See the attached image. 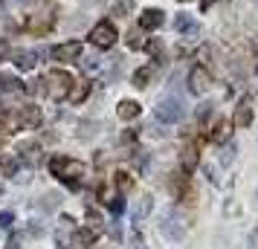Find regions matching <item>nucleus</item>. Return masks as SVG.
Masks as SVG:
<instances>
[{
	"instance_id": "20",
	"label": "nucleus",
	"mask_w": 258,
	"mask_h": 249,
	"mask_svg": "<svg viewBox=\"0 0 258 249\" xmlns=\"http://www.w3.org/2000/svg\"><path fill=\"white\" fill-rule=\"evenodd\" d=\"M87 93H90V81H76V90H70V102L79 105V102H84Z\"/></svg>"
},
{
	"instance_id": "7",
	"label": "nucleus",
	"mask_w": 258,
	"mask_h": 249,
	"mask_svg": "<svg viewBox=\"0 0 258 249\" xmlns=\"http://www.w3.org/2000/svg\"><path fill=\"white\" fill-rule=\"evenodd\" d=\"M212 84V72L203 67V64H195L191 70H188V90L195 96H203L206 90H209Z\"/></svg>"
},
{
	"instance_id": "11",
	"label": "nucleus",
	"mask_w": 258,
	"mask_h": 249,
	"mask_svg": "<svg viewBox=\"0 0 258 249\" xmlns=\"http://www.w3.org/2000/svg\"><path fill=\"white\" fill-rule=\"evenodd\" d=\"M79 55H82V41H67V44L52 47V58L55 61H76Z\"/></svg>"
},
{
	"instance_id": "6",
	"label": "nucleus",
	"mask_w": 258,
	"mask_h": 249,
	"mask_svg": "<svg viewBox=\"0 0 258 249\" xmlns=\"http://www.w3.org/2000/svg\"><path fill=\"white\" fill-rule=\"evenodd\" d=\"M116 38H119V32H116V26H113V21H99L90 29V44L99 49H110L116 44Z\"/></svg>"
},
{
	"instance_id": "29",
	"label": "nucleus",
	"mask_w": 258,
	"mask_h": 249,
	"mask_svg": "<svg viewBox=\"0 0 258 249\" xmlns=\"http://www.w3.org/2000/svg\"><path fill=\"white\" fill-rule=\"evenodd\" d=\"M44 209H58V194H49V197H44V203H41Z\"/></svg>"
},
{
	"instance_id": "3",
	"label": "nucleus",
	"mask_w": 258,
	"mask_h": 249,
	"mask_svg": "<svg viewBox=\"0 0 258 249\" xmlns=\"http://www.w3.org/2000/svg\"><path fill=\"white\" fill-rule=\"evenodd\" d=\"M41 84H44V93L52 99V102H64V99H70V90H73V75L67 70H49L44 78H41Z\"/></svg>"
},
{
	"instance_id": "14",
	"label": "nucleus",
	"mask_w": 258,
	"mask_h": 249,
	"mask_svg": "<svg viewBox=\"0 0 258 249\" xmlns=\"http://www.w3.org/2000/svg\"><path fill=\"white\" fill-rule=\"evenodd\" d=\"M41 55H44V49H38V52H32V49L24 52V49H21V52H15V55H12V61H15V67H18V70H32V67L38 64L35 58H41Z\"/></svg>"
},
{
	"instance_id": "25",
	"label": "nucleus",
	"mask_w": 258,
	"mask_h": 249,
	"mask_svg": "<svg viewBox=\"0 0 258 249\" xmlns=\"http://www.w3.org/2000/svg\"><path fill=\"white\" fill-rule=\"evenodd\" d=\"M128 47L131 49H145V47H148V41L140 38V32H131V35H128Z\"/></svg>"
},
{
	"instance_id": "30",
	"label": "nucleus",
	"mask_w": 258,
	"mask_h": 249,
	"mask_svg": "<svg viewBox=\"0 0 258 249\" xmlns=\"http://www.w3.org/2000/svg\"><path fill=\"white\" fill-rule=\"evenodd\" d=\"M232 154H235V145H226V151H223V156H221L223 165H229V162H232Z\"/></svg>"
},
{
	"instance_id": "12",
	"label": "nucleus",
	"mask_w": 258,
	"mask_h": 249,
	"mask_svg": "<svg viewBox=\"0 0 258 249\" xmlns=\"http://www.w3.org/2000/svg\"><path fill=\"white\" fill-rule=\"evenodd\" d=\"M165 21V15L160 12V9H145V12L140 15V29L142 32H151V29H160Z\"/></svg>"
},
{
	"instance_id": "8",
	"label": "nucleus",
	"mask_w": 258,
	"mask_h": 249,
	"mask_svg": "<svg viewBox=\"0 0 258 249\" xmlns=\"http://www.w3.org/2000/svg\"><path fill=\"white\" fill-rule=\"evenodd\" d=\"M52 15H49V9H41V12L29 15V21H26V29L29 32H35V35H47L49 29H52Z\"/></svg>"
},
{
	"instance_id": "15",
	"label": "nucleus",
	"mask_w": 258,
	"mask_h": 249,
	"mask_svg": "<svg viewBox=\"0 0 258 249\" xmlns=\"http://www.w3.org/2000/svg\"><path fill=\"white\" fill-rule=\"evenodd\" d=\"M198 162H200V154H198V148H195V145H188V148L180 151V168H183L186 174H191V171L198 168Z\"/></svg>"
},
{
	"instance_id": "4",
	"label": "nucleus",
	"mask_w": 258,
	"mask_h": 249,
	"mask_svg": "<svg viewBox=\"0 0 258 249\" xmlns=\"http://www.w3.org/2000/svg\"><path fill=\"white\" fill-rule=\"evenodd\" d=\"M76 220L70 214H61L58 223H55V232H52V240H55V249H73L76 246Z\"/></svg>"
},
{
	"instance_id": "23",
	"label": "nucleus",
	"mask_w": 258,
	"mask_h": 249,
	"mask_svg": "<svg viewBox=\"0 0 258 249\" xmlns=\"http://www.w3.org/2000/svg\"><path fill=\"white\" fill-rule=\"evenodd\" d=\"M113 186H116V191H131L134 189V177L131 174H116L113 177Z\"/></svg>"
},
{
	"instance_id": "19",
	"label": "nucleus",
	"mask_w": 258,
	"mask_h": 249,
	"mask_svg": "<svg viewBox=\"0 0 258 249\" xmlns=\"http://www.w3.org/2000/svg\"><path fill=\"white\" fill-rule=\"evenodd\" d=\"M96 235H99V232H96L93 226H90V229H76V246H90L96 240Z\"/></svg>"
},
{
	"instance_id": "32",
	"label": "nucleus",
	"mask_w": 258,
	"mask_h": 249,
	"mask_svg": "<svg viewBox=\"0 0 258 249\" xmlns=\"http://www.w3.org/2000/svg\"><path fill=\"white\" fill-rule=\"evenodd\" d=\"M0 194H3V183H0Z\"/></svg>"
},
{
	"instance_id": "16",
	"label": "nucleus",
	"mask_w": 258,
	"mask_h": 249,
	"mask_svg": "<svg viewBox=\"0 0 258 249\" xmlns=\"http://www.w3.org/2000/svg\"><path fill=\"white\" fill-rule=\"evenodd\" d=\"M116 113H119V119H137L142 113V107L134 102V99H122L116 105Z\"/></svg>"
},
{
	"instance_id": "2",
	"label": "nucleus",
	"mask_w": 258,
	"mask_h": 249,
	"mask_svg": "<svg viewBox=\"0 0 258 249\" xmlns=\"http://www.w3.org/2000/svg\"><path fill=\"white\" fill-rule=\"evenodd\" d=\"M41 125V110L35 105H21L15 107L12 113L3 116V131L6 133H15V131H32Z\"/></svg>"
},
{
	"instance_id": "13",
	"label": "nucleus",
	"mask_w": 258,
	"mask_h": 249,
	"mask_svg": "<svg viewBox=\"0 0 258 249\" xmlns=\"http://www.w3.org/2000/svg\"><path fill=\"white\" fill-rule=\"evenodd\" d=\"M249 122H252V105H249V99H244L241 105L235 107L232 125L235 128H249Z\"/></svg>"
},
{
	"instance_id": "26",
	"label": "nucleus",
	"mask_w": 258,
	"mask_h": 249,
	"mask_svg": "<svg viewBox=\"0 0 258 249\" xmlns=\"http://www.w3.org/2000/svg\"><path fill=\"white\" fill-rule=\"evenodd\" d=\"M107 206H110V212H113V214L119 217V214L125 212V200H122V194H116V197H110V200H107Z\"/></svg>"
},
{
	"instance_id": "24",
	"label": "nucleus",
	"mask_w": 258,
	"mask_h": 249,
	"mask_svg": "<svg viewBox=\"0 0 258 249\" xmlns=\"http://www.w3.org/2000/svg\"><path fill=\"white\" fill-rule=\"evenodd\" d=\"M226 136H229V125H226V122H221V125L215 128V133H209V139H215V142H223Z\"/></svg>"
},
{
	"instance_id": "22",
	"label": "nucleus",
	"mask_w": 258,
	"mask_h": 249,
	"mask_svg": "<svg viewBox=\"0 0 258 249\" xmlns=\"http://www.w3.org/2000/svg\"><path fill=\"white\" fill-rule=\"evenodd\" d=\"M151 67H145V70H137V72H134V87H140V90H142V87H148V81H151Z\"/></svg>"
},
{
	"instance_id": "1",
	"label": "nucleus",
	"mask_w": 258,
	"mask_h": 249,
	"mask_svg": "<svg viewBox=\"0 0 258 249\" xmlns=\"http://www.w3.org/2000/svg\"><path fill=\"white\" fill-rule=\"evenodd\" d=\"M49 171H52V177H58L70 189H79L84 180V165L79 159H70V156H64V154L49 156Z\"/></svg>"
},
{
	"instance_id": "5",
	"label": "nucleus",
	"mask_w": 258,
	"mask_h": 249,
	"mask_svg": "<svg viewBox=\"0 0 258 249\" xmlns=\"http://www.w3.org/2000/svg\"><path fill=\"white\" fill-rule=\"evenodd\" d=\"M157 119L165 122V125H174V122H183L186 119V107L180 99L174 96H168V99H160V105H157Z\"/></svg>"
},
{
	"instance_id": "28",
	"label": "nucleus",
	"mask_w": 258,
	"mask_h": 249,
	"mask_svg": "<svg viewBox=\"0 0 258 249\" xmlns=\"http://www.w3.org/2000/svg\"><path fill=\"white\" fill-rule=\"evenodd\" d=\"M6 249H21V235H18V232H12V235H9V240H6Z\"/></svg>"
},
{
	"instance_id": "10",
	"label": "nucleus",
	"mask_w": 258,
	"mask_h": 249,
	"mask_svg": "<svg viewBox=\"0 0 258 249\" xmlns=\"http://www.w3.org/2000/svg\"><path fill=\"white\" fill-rule=\"evenodd\" d=\"M18 154H21L24 162L38 165V162H41V154H44V148H41V142H35V139H26V142H18Z\"/></svg>"
},
{
	"instance_id": "17",
	"label": "nucleus",
	"mask_w": 258,
	"mask_h": 249,
	"mask_svg": "<svg viewBox=\"0 0 258 249\" xmlns=\"http://www.w3.org/2000/svg\"><path fill=\"white\" fill-rule=\"evenodd\" d=\"M151 209H154V197H151V194H142V200L137 203V209H134V223L145 220V217L151 214Z\"/></svg>"
},
{
	"instance_id": "18",
	"label": "nucleus",
	"mask_w": 258,
	"mask_h": 249,
	"mask_svg": "<svg viewBox=\"0 0 258 249\" xmlns=\"http://www.w3.org/2000/svg\"><path fill=\"white\" fill-rule=\"evenodd\" d=\"M0 177H18V156H3L0 159Z\"/></svg>"
},
{
	"instance_id": "9",
	"label": "nucleus",
	"mask_w": 258,
	"mask_h": 249,
	"mask_svg": "<svg viewBox=\"0 0 258 249\" xmlns=\"http://www.w3.org/2000/svg\"><path fill=\"white\" fill-rule=\"evenodd\" d=\"M160 232H163V237H168V240H183V235H186V223H183L177 214H171V217H163Z\"/></svg>"
},
{
	"instance_id": "27",
	"label": "nucleus",
	"mask_w": 258,
	"mask_h": 249,
	"mask_svg": "<svg viewBox=\"0 0 258 249\" xmlns=\"http://www.w3.org/2000/svg\"><path fill=\"white\" fill-rule=\"evenodd\" d=\"M12 223H15V212H9V209L0 212V229H9Z\"/></svg>"
},
{
	"instance_id": "31",
	"label": "nucleus",
	"mask_w": 258,
	"mask_h": 249,
	"mask_svg": "<svg viewBox=\"0 0 258 249\" xmlns=\"http://www.w3.org/2000/svg\"><path fill=\"white\" fill-rule=\"evenodd\" d=\"M0 119H3V105H0Z\"/></svg>"
},
{
	"instance_id": "21",
	"label": "nucleus",
	"mask_w": 258,
	"mask_h": 249,
	"mask_svg": "<svg viewBox=\"0 0 258 249\" xmlns=\"http://www.w3.org/2000/svg\"><path fill=\"white\" fill-rule=\"evenodd\" d=\"M174 26H177V32H183V35H186V32H198V21H191L186 15H180L174 21Z\"/></svg>"
}]
</instances>
